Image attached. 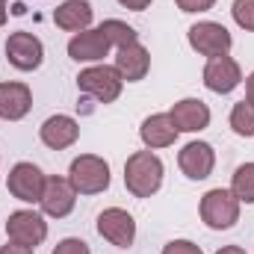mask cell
<instances>
[{
	"instance_id": "cell-17",
	"label": "cell",
	"mask_w": 254,
	"mask_h": 254,
	"mask_svg": "<svg viewBox=\"0 0 254 254\" xmlns=\"http://www.w3.org/2000/svg\"><path fill=\"white\" fill-rule=\"evenodd\" d=\"M33 110V92L27 83H0V119L6 122H21Z\"/></svg>"
},
{
	"instance_id": "cell-27",
	"label": "cell",
	"mask_w": 254,
	"mask_h": 254,
	"mask_svg": "<svg viewBox=\"0 0 254 254\" xmlns=\"http://www.w3.org/2000/svg\"><path fill=\"white\" fill-rule=\"evenodd\" d=\"M0 254H36V249H30V246H21V243H6V246H0Z\"/></svg>"
},
{
	"instance_id": "cell-3",
	"label": "cell",
	"mask_w": 254,
	"mask_h": 254,
	"mask_svg": "<svg viewBox=\"0 0 254 254\" xmlns=\"http://www.w3.org/2000/svg\"><path fill=\"white\" fill-rule=\"evenodd\" d=\"M77 89L83 95L95 98L98 104H113V101H119V95L125 89V80L116 71V65H89V68L80 71Z\"/></svg>"
},
{
	"instance_id": "cell-32",
	"label": "cell",
	"mask_w": 254,
	"mask_h": 254,
	"mask_svg": "<svg viewBox=\"0 0 254 254\" xmlns=\"http://www.w3.org/2000/svg\"><path fill=\"white\" fill-rule=\"evenodd\" d=\"M0 3H6V0H0Z\"/></svg>"
},
{
	"instance_id": "cell-18",
	"label": "cell",
	"mask_w": 254,
	"mask_h": 254,
	"mask_svg": "<svg viewBox=\"0 0 254 254\" xmlns=\"http://www.w3.org/2000/svg\"><path fill=\"white\" fill-rule=\"evenodd\" d=\"M92 18H95V9L89 0H63L57 9H54V24L65 30V33H83L92 27Z\"/></svg>"
},
{
	"instance_id": "cell-5",
	"label": "cell",
	"mask_w": 254,
	"mask_h": 254,
	"mask_svg": "<svg viewBox=\"0 0 254 254\" xmlns=\"http://www.w3.org/2000/svg\"><path fill=\"white\" fill-rule=\"evenodd\" d=\"M187 39H190V48L195 54L213 60V57H225L231 48H234V36L228 33V27L216 24V21H198L187 30Z\"/></svg>"
},
{
	"instance_id": "cell-11",
	"label": "cell",
	"mask_w": 254,
	"mask_h": 254,
	"mask_svg": "<svg viewBox=\"0 0 254 254\" xmlns=\"http://www.w3.org/2000/svg\"><path fill=\"white\" fill-rule=\"evenodd\" d=\"M178 166L190 181H207L216 169V151L210 142H201V139L187 142L178 154Z\"/></svg>"
},
{
	"instance_id": "cell-26",
	"label": "cell",
	"mask_w": 254,
	"mask_h": 254,
	"mask_svg": "<svg viewBox=\"0 0 254 254\" xmlns=\"http://www.w3.org/2000/svg\"><path fill=\"white\" fill-rule=\"evenodd\" d=\"M175 3H178L181 12H190V15H195V12H210L216 6V0H175Z\"/></svg>"
},
{
	"instance_id": "cell-23",
	"label": "cell",
	"mask_w": 254,
	"mask_h": 254,
	"mask_svg": "<svg viewBox=\"0 0 254 254\" xmlns=\"http://www.w3.org/2000/svg\"><path fill=\"white\" fill-rule=\"evenodd\" d=\"M231 15H234V21H237L240 30L254 33V0H234Z\"/></svg>"
},
{
	"instance_id": "cell-30",
	"label": "cell",
	"mask_w": 254,
	"mask_h": 254,
	"mask_svg": "<svg viewBox=\"0 0 254 254\" xmlns=\"http://www.w3.org/2000/svg\"><path fill=\"white\" fill-rule=\"evenodd\" d=\"M216 254H246V249H240V246H222Z\"/></svg>"
},
{
	"instance_id": "cell-7",
	"label": "cell",
	"mask_w": 254,
	"mask_h": 254,
	"mask_svg": "<svg viewBox=\"0 0 254 254\" xmlns=\"http://www.w3.org/2000/svg\"><path fill=\"white\" fill-rule=\"evenodd\" d=\"M6 190L24 204H39L45 192V172L36 163H15L6 178Z\"/></svg>"
},
{
	"instance_id": "cell-2",
	"label": "cell",
	"mask_w": 254,
	"mask_h": 254,
	"mask_svg": "<svg viewBox=\"0 0 254 254\" xmlns=\"http://www.w3.org/2000/svg\"><path fill=\"white\" fill-rule=\"evenodd\" d=\"M68 181L74 184L77 195H101L110 187V163L98 154H80L71 160Z\"/></svg>"
},
{
	"instance_id": "cell-15",
	"label": "cell",
	"mask_w": 254,
	"mask_h": 254,
	"mask_svg": "<svg viewBox=\"0 0 254 254\" xmlns=\"http://www.w3.org/2000/svg\"><path fill=\"white\" fill-rule=\"evenodd\" d=\"M110 54V42L98 27H89L83 33H74L68 42V57L74 63H101Z\"/></svg>"
},
{
	"instance_id": "cell-14",
	"label": "cell",
	"mask_w": 254,
	"mask_h": 254,
	"mask_svg": "<svg viewBox=\"0 0 254 254\" xmlns=\"http://www.w3.org/2000/svg\"><path fill=\"white\" fill-rule=\"evenodd\" d=\"M39 139L51 151H65V148H71L80 139V125H77V119L57 113V116H51L45 125L39 127Z\"/></svg>"
},
{
	"instance_id": "cell-16",
	"label": "cell",
	"mask_w": 254,
	"mask_h": 254,
	"mask_svg": "<svg viewBox=\"0 0 254 254\" xmlns=\"http://www.w3.org/2000/svg\"><path fill=\"white\" fill-rule=\"evenodd\" d=\"M116 71L122 74V80L127 83H139L148 77L151 71V54L142 42H133V45H125L116 51Z\"/></svg>"
},
{
	"instance_id": "cell-4",
	"label": "cell",
	"mask_w": 254,
	"mask_h": 254,
	"mask_svg": "<svg viewBox=\"0 0 254 254\" xmlns=\"http://www.w3.org/2000/svg\"><path fill=\"white\" fill-rule=\"evenodd\" d=\"M201 219L210 231H228L240 222V201L231 190H216L204 192L201 198Z\"/></svg>"
},
{
	"instance_id": "cell-25",
	"label": "cell",
	"mask_w": 254,
	"mask_h": 254,
	"mask_svg": "<svg viewBox=\"0 0 254 254\" xmlns=\"http://www.w3.org/2000/svg\"><path fill=\"white\" fill-rule=\"evenodd\" d=\"M163 254H204V252L192 240H172V243L163 246Z\"/></svg>"
},
{
	"instance_id": "cell-28",
	"label": "cell",
	"mask_w": 254,
	"mask_h": 254,
	"mask_svg": "<svg viewBox=\"0 0 254 254\" xmlns=\"http://www.w3.org/2000/svg\"><path fill=\"white\" fill-rule=\"evenodd\" d=\"M125 9H130V12H145L148 6H151V0H119Z\"/></svg>"
},
{
	"instance_id": "cell-21",
	"label": "cell",
	"mask_w": 254,
	"mask_h": 254,
	"mask_svg": "<svg viewBox=\"0 0 254 254\" xmlns=\"http://www.w3.org/2000/svg\"><path fill=\"white\" fill-rule=\"evenodd\" d=\"M231 192L240 204H254V163L237 166V172L231 175Z\"/></svg>"
},
{
	"instance_id": "cell-24",
	"label": "cell",
	"mask_w": 254,
	"mask_h": 254,
	"mask_svg": "<svg viewBox=\"0 0 254 254\" xmlns=\"http://www.w3.org/2000/svg\"><path fill=\"white\" fill-rule=\"evenodd\" d=\"M51 254H92V249H89V243L80 240V237H65V240L57 243V249Z\"/></svg>"
},
{
	"instance_id": "cell-31",
	"label": "cell",
	"mask_w": 254,
	"mask_h": 254,
	"mask_svg": "<svg viewBox=\"0 0 254 254\" xmlns=\"http://www.w3.org/2000/svg\"><path fill=\"white\" fill-rule=\"evenodd\" d=\"M6 18H9V12H6V3H0V27L6 24Z\"/></svg>"
},
{
	"instance_id": "cell-29",
	"label": "cell",
	"mask_w": 254,
	"mask_h": 254,
	"mask_svg": "<svg viewBox=\"0 0 254 254\" xmlns=\"http://www.w3.org/2000/svg\"><path fill=\"white\" fill-rule=\"evenodd\" d=\"M246 101H249V104H254V71L246 77Z\"/></svg>"
},
{
	"instance_id": "cell-1",
	"label": "cell",
	"mask_w": 254,
	"mask_h": 254,
	"mask_svg": "<svg viewBox=\"0 0 254 254\" xmlns=\"http://www.w3.org/2000/svg\"><path fill=\"white\" fill-rule=\"evenodd\" d=\"M125 187L133 198H151L163 187V160L154 151H136L125 163Z\"/></svg>"
},
{
	"instance_id": "cell-8",
	"label": "cell",
	"mask_w": 254,
	"mask_h": 254,
	"mask_svg": "<svg viewBox=\"0 0 254 254\" xmlns=\"http://www.w3.org/2000/svg\"><path fill=\"white\" fill-rule=\"evenodd\" d=\"M42 213L51 216V219H65L71 216V210L77 207V190L74 184L63 178V175H51L45 178V192H42V201H39Z\"/></svg>"
},
{
	"instance_id": "cell-10",
	"label": "cell",
	"mask_w": 254,
	"mask_h": 254,
	"mask_svg": "<svg viewBox=\"0 0 254 254\" xmlns=\"http://www.w3.org/2000/svg\"><path fill=\"white\" fill-rule=\"evenodd\" d=\"M98 234L116 249H130L136 243V219L122 207H107L98 216Z\"/></svg>"
},
{
	"instance_id": "cell-20",
	"label": "cell",
	"mask_w": 254,
	"mask_h": 254,
	"mask_svg": "<svg viewBox=\"0 0 254 254\" xmlns=\"http://www.w3.org/2000/svg\"><path fill=\"white\" fill-rule=\"evenodd\" d=\"M98 30L104 33V39L110 42V48H125V45H133L139 42V33L127 24V21H119V18H107L104 24H98Z\"/></svg>"
},
{
	"instance_id": "cell-6",
	"label": "cell",
	"mask_w": 254,
	"mask_h": 254,
	"mask_svg": "<svg viewBox=\"0 0 254 254\" xmlns=\"http://www.w3.org/2000/svg\"><path fill=\"white\" fill-rule=\"evenodd\" d=\"M6 237L12 243H21V246L36 249V246H42L48 240V222L36 210H15L6 219Z\"/></svg>"
},
{
	"instance_id": "cell-9",
	"label": "cell",
	"mask_w": 254,
	"mask_h": 254,
	"mask_svg": "<svg viewBox=\"0 0 254 254\" xmlns=\"http://www.w3.org/2000/svg\"><path fill=\"white\" fill-rule=\"evenodd\" d=\"M6 60L18 71H36L45 60V45H42L39 36H33L27 30H18L6 39Z\"/></svg>"
},
{
	"instance_id": "cell-22",
	"label": "cell",
	"mask_w": 254,
	"mask_h": 254,
	"mask_svg": "<svg viewBox=\"0 0 254 254\" xmlns=\"http://www.w3.org/2000/svg\"><path fill=\"white\" fill-rule=\"evenodd\" d=\"M228 125H231V130H234L237 136H243V139H252V136H254V104H249V101H240V104H234Z\"/></svg>"
},
{
	"instance_id": "cell-12",
	"label": "cell",
	"mask_w": 254,
	"mask_h": 254,
	"mask_svg": "<svg viewBox=\"0 0 254 254\" xmlns=\"http://www.w3.org/2000/svg\"><path fill=\"white\" fill-rule=\"evenodd\" d=\"M243 83V68L234 57H213L204 65V86L216 95H231Z\"/></svg>"
},
{
	"instance_id": "cell-19",
	"label": "cell",
	"mask_w": 254,
	"mask_h": 254,
	"mask_svg": "<svg viewBox=\"0 0 254 254\" xmlns=\"http://www.w3.org/2000/svg\"><path fill=\"white\" fill-rule=\"evenodd\" d=\"M139 139H142V145H145L148 151H160V148L175 145V142H178V130L172 125L169 113H154V116H148V119L142 122V127H139Z\"/></svg>"
},
{
	"instance_id": "cell-13",
	"label": "cell",
	"mask_w": 254,
	"mask_h": 254,
	"mask_svg": "<svg viewBox=\"0 0 254 254\" xmlns=\"http://www.w3.org/2000/svg\"><path fill=\"white\" fill-rule=\"evenodd\" d=\"M169 119L178 133H201L204 127H210L213 113L201 98H184L169 110Z\"/></svg>"
}]
</instances>
